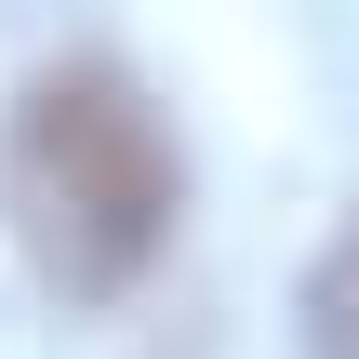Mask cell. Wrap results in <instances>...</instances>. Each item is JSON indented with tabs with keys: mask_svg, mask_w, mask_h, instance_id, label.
<instances>
[{
	"mask_svg": "<svg viewBox=\"0 0 359 359\" xmlns=\"http://www.w3.org/2000/svg\"><path fill=\"white\" fill-rule=\"evenodd\" d=\"M306 359H359V213L333 226V253L306 266Z\"/></svg>",
	"mask_w": 359,
	"mask_h": 359,
	"instance_id": "7a4b0ae2",
	"label": "cell"
},
{
	"mask_svg": "<svg viewBox=\"0 0 359 359\" xmlns=\"http://www.w3.org/2000/svg\"><path fill=\"white\" fill-rule=\"evenodd\" d=\"M173 213H187V160H173L160 107L120 67L67 53V67H40L13 93V120H0V226L40 266V293H67V306L133 293L160 266Z\"/></svg>",
	"mask_w": 359,
	"mask_h": 359,
	"instance_id": "6da1fadb",
	"label": "cell"
}]
</instances>
